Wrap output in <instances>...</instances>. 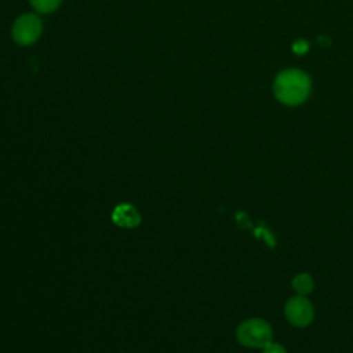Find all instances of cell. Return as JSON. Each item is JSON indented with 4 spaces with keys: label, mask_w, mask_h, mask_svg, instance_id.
Listing matches in <instances>:
<instances>
[{
    "label": "cell",
    "mask_w": 353,
    "mask_h": 353,
    "mask_svg": "<svg viewBox=\"0 0 353 353\" xmlns=\"http://www.w3.org/2000/svg\"><path fill=\"white\" fill-rule=\"evenodd\" d=\"M43 25L37 15L23 14L15 19L12 25V39L19 46L33 44L41 34Z\"/></svg>",
    "instance_id": "4"
},
{
    "label": "cell",
    "mask_w": 353,
    "mask_h": 353,
    "mask_svg": "<svg viewBox=\"0 0 353 353\" xmlns=\"http://www.w3.org/2000/svg\"><path fill=\"white\" fill-rule=\"evenodd\" d=\"M292 290L296 292V295H309L314 288L313 277L309 273H299L296 274L291 281Z\"/></svg>",
    "instance_id": "6"
},
{
    "label": "cell",
    "mask_w": 353,
    "mask_h": 353,
    "mask_svg": "<svg viewBox=\"0 0 353 353\" xmlns=\"http://www.w3.org/2000/svg\"><path fill=\"white\" fill-rule=\"evenodd\" d=\"M113 222L121 228H134L139 223V214L131 204H120L113 211Z\"/></svg>",
    "instance_id": "5"
},
{
    "label": "cell",
    "mask_w": 353,
    "mask_h": 353,
    "mask_svg": "<svg viewBox=\"0 0 353 353\" xmlns=\"http://www.w3.org/2000/svg\"><path fill=\"white\" fill-rule=\"evenodd\" d=\"M284 314L288 323L294 327H307L314 319V309L312 302L303 295L291 296L284 305Z\"/></svg>",
    "instance_id": "3"
},
{
    "label": "cell",
    "mask_w": 353,
    "mask_h": 353,
    "mask_svg": "<svg viewBox=\"0 0 353 353\" xmlns=\"http://www.w3.org/2000/svg\"><path fill=\"white\" fill-rule=\"evenodd\" d=\"M307 48H309V44H307L305 40H298V41H295L294 46H292L294 52H295V54H299V55L305 54V52L307 51Z\"/></svg>",
    "instance_id": "9"
},
{
    "label": "cell",
    "mask_w": 353,
    "mask_h": 353,
    "mask_svg": "<svg viewBox=\"0 0 353 353\" xmlns=\"http://www.w3.org/2000/svg\"><path fill=\"white\" fill-rule=\"evenodd\" d=\"M262 353H287V350L281 343L272 341L265 347H262Z\"/></svg>",
    "instance_id": "8"
},
{
    "label": "cell",
    "mask_w": 353,
    "mask_h": 353,
    "mask_svg": "<svg viewBox=\"0 0 353 353\" xmlns=\"http://www.w3.org/2000/svg\"><path fill=\"white\" fill-rule=\"evenodd\" d=\"M62 0H30V4L33 6V8L39 12L43 14H48L55 11Z\"/></svg>",
    "instance_id": "7"
},
{
    "label": "cell",
    "mask_w": 353,
    "mask_h": 353,
    "mask_svg": "<svg viewBox=\"0 0 353 353\" xmlns=\"http://www.w3.org/2000/svg\"><path fill=\"white\" fill-rule=\"evenodd\" d=\"M237 341L251 349H262L273 339V331L268 321L262 319H248L236 330Z\"/></svg>",
    "instance_id": "2"
},
{
    "label": "cell",
    "mask_w": 353,
    "mask_h": 353,
    "mask_svg": "<svg viewBox=\"0 0 353 353\" xmlns=\"http://www.w3.org/2000/svg\"><path fill=\"white\" fill-rule=\"evenodd\" d=\"M310 92L309 77L298 69L283 70L274 81V95L285 105L302 103Z\"/></svg>",
    "instance_id": "1"
}]
</instances>
